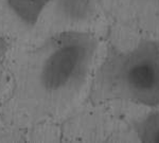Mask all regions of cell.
Masks as SVG:
<instances>
[{"instance_id":"277c9868","label":"cell","mask_w":159,"mask_h":143,"mask_svg":"<svg viewBox=\"0 0 159 143\" xmlns=\"http://www.w3.org/2000/svg\"><path fill=\"white\" fill-rule=\"evenodd\" d=\"M49 9L56 24L82 25L94 18L98 10V0H52Z\"/></svg>"},{"instance_id":"6da1fadb","label":"cell","mask_w":159,"mask_h":143,"mask_svg":"<svg viewBox=\"0 0 159 143\" xmlns=\"http://www.w3.org/2000/svg\"><path fill=\"white\" fill-rule=\"evenodd\" d=\"M98 48V38L89 32L64 30L51 35L21 63L19 93L45 111L64 107L86 84Z\"/></svg>"},{"instance_id":"7a4b0ae2","label":"cell","mask_w":159,"mask_h":143,"mask_svg":"<svg viewBox=\"0 0 159 143\" xmlns=\"http://www.w3.org/2000/svg\"><path fill=\"white\" fill-rule=\"evenodd\" d=\"M93 101L159 106V40L143 38L134 48H109L92 81Z\"/></svg>"},{"instance_id":"8992f818","label":"cell","mask_w":159,"mask_h":143,"mask_svg":"<svg viewBox=\"0 0 159 143\" xmlns=\"http://www.w3.org/2000/svg\"><path fill=\"white\" fill-rule=\"evenodd\" d=\"M129 6L142 15L144 24H153L159 30V0H129Z\"/></svg>"},{"instance_id":"52a82bcc","label":"cell","mask_w":159,"mask_h":143,"mask_svg":"<svg viewBox=\"0 0 159 143\" xmlns=\"http://www.w3.org/2000/svg\"><path fill=\"white\" fill-rule=\"evenodd\" d=\"M7 49H9V45L4 37L0 36V74L2 73L3 70V60L7 55Z\"/></svg>"},{"instance_id":"5b68a950","label":"cell","mask_w":159,"mask_h":143,"mask_svg":"<svg viewBox=\"0 0 159 143\" xmlns=\"http://www.w3.org/2000/svg\"><path fill=\"white\" fill-rule=\"evenodd\" d=\"M133 129L139 141L159 143V106L134 122Z\"/></svg>"},{"instance_id":"3957f363","label":"cell","mask_w":159,"mask_h":143,"mask_svg":"<svg viewBox=\"0 0 159 143\" xmlns=\"http://www.w3.org/2000/svg\"><path fill=\"white\" fill-rule=\"evenodd\" d=\"M52 0H0V27L11 24L14 29L31 30L48 11Z\"/></svg>"}]
</instances>
